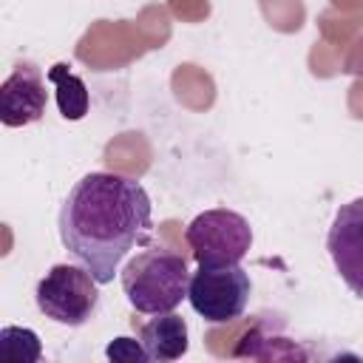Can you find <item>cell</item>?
I'll return each instance as SVG.
<instances>
[{"label":"cell","instance_id":"8","mask_svg":"<svg viewBox=\"0 0 363 363\" xmlns=\"http://www.w3.org/2000/svg\"><path fill=\"white\" fill-rule=\"evenodd\" d=\"M139 340L150 360L170 363L187 352V323L176 312H162L139 329Z\"/></svg>","mask_w":363,"mask_h":363},{"label":"cell","instance_id":"4","mask_svg":"<svg viewBox=\"0 0 363 363\" xmlns=\"http://www.w3.org/2000/svg\"><path fill=\"white\" fill-rule=\"evenodd\" d=\"M187 244L199 267H233L252 247L250 221L227 207L204 210L187 224Z\"/></svg>","mask_w":363,"mask_h":363},{"label":"cell","instance_id":"7","mask_svg":"<svg viewBox=\"0 0 363 363\" xmlns=\"http://www.w3.org/2000/svg\"><path fill=\"white\" fill-rule=\"evenodd\" d=\"M48 91L43 71L34 62H17L9 79L0 85V122L6 128H23L40 122L45 113Z\"/></svg>","mask_w":363,"mask_h":363},{"label":"cell","instance_id":"6","mask_svg":"<svg viewBox=\"0 0 363 363\" xmlns=\"http://www.w3.org/2000/svg\"><path fill=\"white\" fill-rule=\"evenodd\" d=\"M326 247L343 284L363 298V196L337 207Z\"/></svg>","mask_w":363,"mask_h":363},{"label":"cell","instance_id":"1","mask_svg":"<svg viewBox=\"0 0 363 363\" xmlns=\"http://www.w3.org/2000/svg\"><path fill=\"white\" fill-rule=\"evenodd\" d=\"M153 207L136 179L119 173H88L60 207L62 247L99 284H111L122 258L150 238Z\"/></svg>","mask_w":363,"mask_h":363},{"label":"cell","instance_id":"11","mask_svg":"<svg viewBox=\"0 0 363 363\" xmlns=\"http://www.w3.org/2000/svg\"><path fill=\"white\" fill-rule=\"evenodd\" d=\"M105 354L111 360H122V363H142V360H150L147 357V349L142 346V340L136 343L133 337H113L105 349Z\"/></svg>","mask_w":363,"mask_h":363},{"label":"cell","instance_id":"3","mask_svg":"<svg viewBox=\"0 0 363 363\" xmlns=\"http://www.w3.org/2000/svg\"><path fill=\"white\" fill-rule=\"evenodd\" d=\"M96 278L79 264H54L37 284V309L62 326H85L99 306Z\"/></svg>","mask_w":363,"mask_h":363},{"label":"cell","instance_id":"10","mask_svg":"<svg viewBox=\"0 0 363 363\" xmlns=\"http://www.w3.org/2000/svg\"><path fill=\"white\" fill-rule=\"evenodd\" d=\"M0 354L9 363H37L43 357V343L37 332L26 326H3L0 329Z\"/></svg>","mask_w":363,"mask_h":363},{"label":"cell","instance_id":"5","mask_svg":"<svg viewBox=\"0 0 363 363\" xmlns=\"http://www.w3.org/2000/svg\"><path fill=\"white\" fill-rule=\"evenodd\" d=\"M250 275L238 264L233 267H199L190 275L187 301L210 323H230L244 315L250 303Z\"/></svg>","mask_w":363,"mask_h":363},{"label":"cell","instance_id":"2","mask_svg":"<svg viewBox=\"0 0 363 363\" xmlns=\"http://www.w3.org/2000/svg\"><path fill=\"white\" fill-rule=\"evenodd\" d=\"M190 286L187 261L164 247H147L122 269V289L128 303L142 315L173 312Z\"/></svg>","mask_w":363,"mask_h":363},{"label":"cell","instance_id":"9","mask_svg":"<svg viewBox=\"0 0 363 363\" xmlns=\"http://www.w3.org/2000/svg\"><path fill=\"white\" fill-rule=\"evenodd\" d=\"M48 82L57 91V105L65 119L77 122L88 113V88L74 71H68L65 62H57L48 68Z\"/></svg>","mask_w":363,"mask_h":363}]
</instances>
